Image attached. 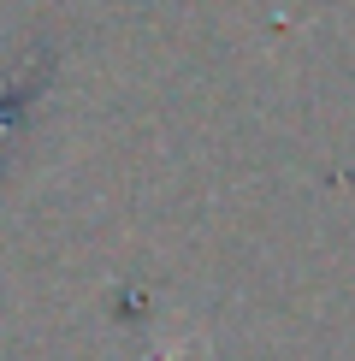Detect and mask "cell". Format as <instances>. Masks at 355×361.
Returning <instances> with one entry per match:
<instances>
[{
    "label": "cell",
    "mask_w": 355,
    "mask_h": 361,
    "mask_svg": "<svg viewBox=\"0 0 355 361\" xmlns=\"http://www.w3.org/2000/svg\"><path fill=\"white\" fill-rule=\"evenodd\" d=\"M166 361H184V350H172V355H166Z\"/></svg>",
    "instance_id": "cell-1"
}]
</instances>
